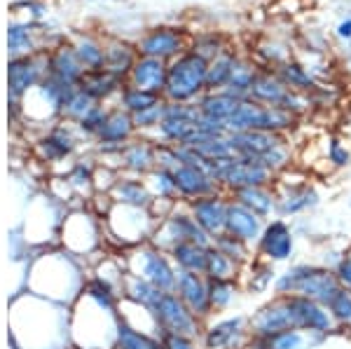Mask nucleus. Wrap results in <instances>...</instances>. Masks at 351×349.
<instances>
[{"instance_id": "39448f33", "label": "nucleus", "mask_w": 351, "mask_h": 349, "mask_svg": "<svg viewBox=\"0 0 351 349\" xmlns=\"http://www.w3.org/2000/svg\"><path fill=\"white\" fill-rule=\"evenodd\" d=\"M152 317L157 319L160 333H183L202 337L204 326H206V322H202L173 291H162L160 300L152 307Z\"/></svg>"}, {"instance_id": "6e6552de", "label": "nucleus", "mask_w": 351, "mask_h": 349, "mask_svg": "<svg viewBox=\"0 0 351 349\" xmlns=\"http://www.w3.org/2000/svg\"><path fill=\"white\" fill-rule=\"evenodd\" d=\"M295 239L298 237L291 221L274 216L265 223V230L256 244V256L271 263V265L291 263L293 256H295Z\"/></svg>"}, {"instance_id": "a211bd4d", "label": "nucleus", "mask_w": 351, "mask_h": 349, "mask_svg": "<svg viewBox=\"0 0 351 349\" xmlns=\"http://www.w3.org/2000/svg\"><path fill=\"white\" fill-rule=\"evenodd\" d=\"M279 277V272L274 269V265L263 258H253L241 272V286L243 293L248 296H263L267 291H274V281Z\"/></svg>"}, {"instance_id": "6ab92c4d", "label": "nucleus", "mask_w": 351, "mask_h": 349, "mask_svg": "<svg viewBox=\"0 0 351 349\" xmlns=\"http://www.w3.org/2000/svg\"><path fill=\"white\" fill-rule=\"evenodd\" d=\"M230 197L234 202H239L241 206H246L248 211H253L256 216L265 218V221L276 216V195L271 190V185H265V188H243L232 193Z\"/></svg>"}, {"instance_id": "4468645a", "label": "nucleus", "mask_w": 351, "mask_h": 349, "mask_svg": "<svg viewBox=\"0 0 351 349\" xmlns=\"http://www.w3.org/2000/svg\"><path fill=\"white\" fill-rule=\"evenodd\" d=\"M276 216L279 218H295L302 213H309L319 206L321 195L311 183H286L281 190H276Z\"/></svg>"}, {"instance_id": "f704fd0d", "label": "nucleus", "mask_w": 351, "mask_h": 349, "mask_svg": "<svg viewBox=\"0 0 351 349\" xmlns=\"http://www.w3.org/2000/svg\"><path fill=\"white\" fill-rule=\"evenodd\" d=\"M232 71H234V61L230 56H220V59L213 61L208 66L206 73V89H220V87H228Z\"/></svg>"}, {"instance_id": "8fccbe9b", "label": "nucleus", "mask_w": 351, "mask_h": 349, "mask_svg": "<svg viewBox=\"0 0 351 349\" xmlns=\"http://www.w3.org/2000/svg\"><path fill=\"white\" fill-rule=\"evenodd\" d=\"M339 36H342V38H351V19L344 21V24L339 26Z\"/></svg>"}, {"instance_id": "5fc2aeb1", "label": "nucleus", "mask_w": 351, "mask_h": 349, "mask_svg": "<svg viewBox=\"0 0 351 349\" xmlns=\"http://www.w3.org/2000/svg\"><path fill=\"white\" fill-rule=\"evenodd\" d=\"M115 349H117V347H115Z\"/></svg>"}, {"instance_id": "a18cd8bd", "label": "nucleus", "mask_w": 351, "mask_h": 349, "mask_svg": "<svg viewBox=\"0 0 351 349\" xmlns=\"http://www.w3.org/2000/svg\"><path fill=\"white\" fill-rule=\"evenodd\" d=\"M284 84H286V87H291V89H309V87H314L307 73H304L295 64L286 66V69H284Z\"/></svg>"}, {"instance_id": "412c9836", "label": "nucleus", "mask_w": 351, "mask_h": 349, "mask_svg": "<svg viewBox=\"0 0 351 349\" xmlns=\"http://www.w3.org/2000/svg\"><path fill=\"white\" fill-rule=\"evenodd\" d=\"M241 101L237 97H232L228 92H216V94H208L206 99H202L199 104V112L206 120L218 122V125H225L228 129L230 117L234 115V110L239 108Z\"/></svg>"}, {"instance_id": "423d86ee", "label": "nucleus", "mask_w": 351, "mask_h": 349, "mask_svg": "<svg viewBox=\"0 0 351 349\" xmlns=\"http://www.w3.org/2000/svg\"><path fill=\"white\" fill-rule=\"evenodd\" d=\"M129 272L138 274L141 279L150 281L152 286L162 291H173L176 279H178V267L173 265L169 251L155 244L143 246L129 258Z\"/></svg>"}, {"instance_id": "e433bc0d", "label": "nucleus", "mask_w": 351, "mask_h": 349, "mask_svg": "<svg viewBox=\"0 0 351 349\" xmlns=\"http://www.w3.org/2000/svg\"><path fill=\"white\" fill-rule=\"evenodd\" d=\"M33 82H36V69L28 61H14L10 66V87H12L14 94H21Z\"/></svg>"}, {"instance_id": "7ed1b4c3", "label": "nucleus", "mask_w": 351, "mask_h": 349, "mask_svg": "<svg viewBox=\"0 0 351 349\" xmlns=\"http://www.w3.org/2000/svg\"><path fill=\"white\" fill-rule=\"evenodd\" d=\"M213 178L220 185L223 193H237L243 188H265L274 181V173L269 171L263 162L258 160H243V157H230V160L216 162Z\"/></svg>"}, {"instance_id": "ea45409f", "label": "nucleus", "mask_w": 351, "mask_h": 349, "mask_svg": "<svg viewBox=\"0 0 351 349\" xmlns=\"http://www.w3.org/2000/svg\"><path fill=\"white\" fill-rule=\"evenodd\" d=\"M160 342L164 349H204L199 337L183 333H160Z\"/></svg>"}, {"instance_id": "4be33fe9", "label": "nucleus", "mask_w": 351, "mask_h": 349, "mask_svg": "<svg viewBox=\"0 0 351 349\" xmlns=\"http://www.w3.org/2000/svg\"><path fill=\"white\" fill-rule=\"evenodd\" d=\"M167 69H164L162 59H152V56H145L143 61L134 66V84L138 89H145V92H160L162 87H167Z\"/></svg>"}, {"instance_id": "393cba45", "label": "nucleus", "mask_w": 351, "mask_h": 349, "mask_svg": "<svg viewBox=\"0 0 351 349\" xmlns=\"http://www.w3.org/2000/svg\"><path fill=\"white\" fill-rule=\"evenodd\" d=\"M84 296H87V300H92L94 305L106 309V312L117 314L115 309H117V302H120V293H117L115 284H112L110 279L96 274V277H92L84 284Z\"/></svg>"}, {"instance_id": "864d4df0", "label": "nucleus", "mask_w": 351, "mask_h": 349, "mask_svg": "<svg viewBox=\"0 0 351 349\" xmlns=\"http://www.w3.org/2000/svg\"><path fill=\"white\" fill-rule=\"evenodd\" d=\"M162 349H164V347H162Z\"/></svg>"}, {"instance_id": "49530a36", "label": "nucleus", "mask_w": 351, "mask_h": 349, "mask_svg": "<svg viewBox=\"0 0 351 349\" xmlns=\"http://www.w3.org/2000/svg\"><path fill=\"white\" fill-rule=\"evenodd\" d=\"M328 162L337 169H344L351 165V153L347 145H342L337 139H330V145H328Z\"/></svg>"}, {"instance_id": "a878e982", "label": "nucleus", "mask_w": 351, "mask_h": 349, "mask_svg": "<svg viewBox=\"0 0 351 349\" xmlns=\"http://www.w3.org/2000/svg\"><path fill=\"white\" fill-rule=\"evenodd\" d=\"M243 267L239 263H234L232 258L225 256L223 251H218L216 246H208V256H206V279L211 281H220V279H241Z\"/></svg>"}, {"instance_id": "f257e3e1", "label": "nucleus", "mask_w": 351, "mask_h": 349, "mask_svg": "<svg viewBox=\"0 0 351 349\" xmlns=\"http://www.w3.org/2000/svg\"><path fill=\"white\" fill-rule=\"evenodd\" d=\"M337 289L339 281L332 267L324 263H293L291 267L279 272L271 296H304L321 305H328Z\"/></svg>"}, {"instance_id": "5701e85b", "label": "nucleus", "mask_w": 351, "mask_h": 349, "mask_svg": "<svg viewBox=\"0 0 351 349\" xmlns=\"http://www.w3.org/2000/svg\"><path fill=\"white\" fill-rule=\"evenodd\" d=\"M112 195L115 200L124 206H134V209H150V204L155 202L150 188L141 181H134V178H124V181H117L115 188H112Z\"/></svg>"}, {"instance_id": "c85d7f7f", "label": "nucleus", "mask_w": 351, "mask_h": 349, "mask_svg": "<svg viewBox=\"0 0 351 349\" xmlns=\"http://www.w3.org/2000/svg\"><path fill=\"white\" fill-rule=\"evenodd\" d=\"M311 342L309 335H304L302 330H284L269 337H251L248 345L256 349H307Z\"/></svg>"}, {"instance_id": "72a5a7b5", "label": "nucleus", "mask_w": 351, "mask_h": 349, "mask_svg": "<svg viewBox=\"0 0 351 349\" xmlns=\"http://www.w3.org/2000/svg\"><path fill=\"white\" fill-rule=\"evenodd\" d=\"M150 193L155 200H167V202H176L178 200V188H176V178L173 171H164V169H157L150 178Z\"/></svg>"}, {"instance_id": "09e8293b", "label": "nucleus", "mask_w": 351, "mask_h": 349, "mask_svg": "<svg viewBox=\"0 0 351 349\" xmlns=\"http://www.w3.org/2000/svg\"><path fill=\"white\" fill-rule=\"evenodd\" d=\"M24 45H28V36L21 28H12V31H10V49H12V52H21Z\"/></svg>"}, {"instance_id": "9d476101", "label": "nucleus", "mask_w": 351, "mask_h": 349, "mask_svg": "<svg viewBox=\"0 0 351 349\" xmlns=\"http://www.w3.org/2000/svg\"><path fill=\"white\" fill-rule=\"evenodd\" d=\"M286 300H288V305H291L295 330H302L311 340H324L332 330H337V326L332 322L326 305H321V302L311 300V298H304V296H286Z\"/></svg>"}, {"instance_id": "a19ab883", "label": "nucleus", "mask_w": 351, "mask_h": 349, "mask_svg": "<svg viewBox=\"0 0 351 349\" xmlns=\"http://www.w3.org/2000/svg\"><path fill=\"white\" fill-rule=\"evenodd\" d=\"M164 115H167V106L157 104V106H152V108H148V110L136 112V115H132V117H134L136 127H160Z\"/></svg>"}, {"instance_id": "20e7f679", "label": "nucleus", "mask_w": 351, "mask_h": 349, "mask_svg": "<svg viewBox=\"0 0 351 349\" xmlns=\"http://www.w3.org/2000/svg\"><path fill=\"white\" fill-rule=\"evenodd\" d=\"M208 64L202 54H185L167 73V97L173 104H188L202 89H206Z\"/></svg>"}, {"instance_id": "473e14b6", "label": "nucleus", "mask_w": 351, "mask_h": 349, "mask_svg": "<svg viewBox=\"0 0 351 349\" xmlns=\"http://www.w3.org/2000/svg\"><path fill=\"white\" fill-rule=\"evenodd\" d=\"M328 312H330L332 322L337 330H351V291L339 286L337 293L328 300Z\"/></svg>"}, {"instance_id": "37998d69", "label": "nucleus", "mask_w": 351, "mask_h": 349, "mask_svg": "<svg viewBox=\"0 0 351 349\" xmlns=\"http://www.w3.org/2000/svg\"><path fill=\"white\" fill-rule=\"evenodd\" d=\"M332 269H335V277L339 281V286L351 291V244L337 256V261H335V265H332Z\"/></svg>"}, {"instance_id": "c756f323", "label": "nucleus", "mask_w": 351, "mask_h": 349, "mask_svg": "<svg viewBox=\"0 0 351 349\" xmlns=\"http://www.w3.org/2000/svg\"><path fill=\"white\" fill-rule=\"evenodd\" d=\"M134 127L136 125H134L132 115H127V112H122V110H115L108 115V120H106V125L101 129L99 136L104 143H122V141L132 134Z\"/></svg>"}, {"instance_id": "c9c22d12", "label": "nucleus", "mask_w": 351, "mask_h": 349, "mask_svg": "<svg viewBox=\"0 0 351 349\" xmlns=\"http://www.w3.org/2000/svg\"><path fill=\"white\" fill-rule=\"evenodd\" d=\"M94 108H96L94 99L89 97V94H84L82 89H77V92H68L66 99H64V110L71 117H75V120H84V117H87Z\"/></svg>"}, {"instance_id": "c03bdc74", "label": "nucleus", "mask_w": 351, "mask_h": 349, "mask_svg": "<svg viewBox=\"0 0 351 349\" xmlns=\"http://www.w3.org/2000/svg\"><path fill=\"white\" fill-rule=\"evenodd\" d=\"M260 162H263V165L267 167L269 171L276 176V173H279L281 169H286V167H288V162H291V153H288V148H286V143H284V145H279V148L269 150V153L265 155Z\"/></svg>"}, {"instance_id": "1a4fd4ad", "label": "nucleus", "mask_w": 351, "mask_h": 349, "mask_svg": "<svg viewBox=\"0 0 351 349\" xmlns=\"http://www.w3.org/2000/svg\"><path fill=\"white\" fill-rule=\"evenodd\" d=\"M248 342H251V330H248L246 314L213 317L204 326V349H246Z\"/></svg>"}, {"instance_id": "79ce46f5", "label": "nucleus", "mask_w": 351, "mask_h": 349, "mask_svg": "<svg viewBox=\"0 0 351 349\" xmlns=\"http://www.w3.org/2000/svg\"><path fill=\"white\" fill-rule=\"evenodd\" d=\"M56 73H59L61 82L71 84L73 80H77V77H80V64L75 61V56L64 52L59 56V61H56Z\"/></svg>"}, {"instance_id": "f3484780", "label": "nucleus", "mask_w": 351, "mask_h": 349, "mask_svg": "<svg viewBox=\"0 0 351 349\" xmlns=\"http://www.w3.org/2000/svg\"><path fill=\"white\" fill-rule=\"evenodd\" d=\"M265 218L256 216L253 211H248L246 206H241L239 202L230 200V206H228V223H225V232L234 234L243 241H248L251 246L258 244L260 234L265 230Z\"/></svg>"}, {"instance_id": "58836bf2", "label": "nucleus", "mask_w": 351, "mask_h": 349, "mask_svg": "<svg viewBox=\"0 0 351 349\" xmlns=\"http://www.w3.org/2000/svg\"><path fill=\"white\" fill-rule=\"evenodd\" d=\"M112 87H115V75L104 73V71H96L94 75H89L82 80V92L89 94L92 99L104 97V94H108Z\"/></svg>"}, {"instance_id": "dca6fc26", "label": "nucleus", "mask_w": 351, "mask_h": 349, "mask_svg": "<svg viewBox=\"0 0 351 349\" xmlns=\"http://www.w3.org/2000/svg\"><path fill=\"white\" fill-rule=\"evenodd\" d=\"M230 143L237 157L260 162L269 150L284 145V139L271 132H239V134H230Z\"/></svg>"}, {"instance_id": "3c124183", "label": "nucleus", "mask_w": 351, "mask_h": 349, "mask_svg": "<svg viewBox=\"0 0 351 349\" xmlns=\"http://www.w3.org/2000/svg\"><path fill=\"white\" fill-rule=\"evenodd\" d=\"M349 209H351V197H349Z\"/></svg>"}, {"instance_id": "ddd939ff", "label": "nucleus", "mask_w": 351, "mask_h": 349, "mask_svg": "<svg viewBox=\"0 0 351 349\" xmlns=\"http://www.w3.org/2000/svg\"><path fill=\"white\" fill-rule=\"evenodd\" d=\"M232 197L228 193H216V195H206L199 200L188 202V209L192 213L199 228L208 237H218L220 232H225V223H228V206H230Z\"/></svg>"}, {"instance_id": "7c9ffc66", "label": "nucleus", "mask_w": 351, "mask_h": 349, "mask_svg": "<svg viewBox=\"0 0 351 349\" xmlns=\"http://www.w3.org/2000/svg\"><path fill=\"white\" fill-rule=\"evenodd\" d=\"M180 38L173 31H155L148 40L143 43V54L152 56V59H164V56H171L178 52Z\"/></svg>"}, {"instance_id": "bb28decb", "label": "nucleus", "mask_w": 351, "mask_h": 349, "mask_svg": "<svg viewBox=\"0 0 351 349\" xmlns=\"http://www.w3.org/2000/svg\"><path fill=\"white\" fill-rule=\"evenodd\" d=\"M213 246L218 251H223L228 258H232L234 263H239L241 267H246L256 258V246H251L248 241L234 237L230 232H220L218 237H213Z\"/></svg>"}, {"instance_id": "f03ea898", "label": "nucleus", "mask_w": 351, "mask_h": 349, "mask_svg": "<svg viewBox=\"0 0 351 349\" xmlns=\"http://www.w3.org/2000/svg\"><path fill=\"white\" fill-rule=\"evenodd\" d=\"M295 125V115L276 106H265L253 99H243L228 122V134L239 132H271L279 134Z\"/></svg>"}, {"instance_id": "603ef678", "label": "nucleus", "mask_w": 351, "mask_h": 349, "mask_svg": "<svg viewBox=\"0 0 351 349\" xmlns=\"http://www.w3.org/2000/svg\"><path fill=\"white\" fill-rule=\"evenodd\" d=\"M246 349H256V347H251V345H248V347H246Z\"/></svg>"}, {"instance_id": "2eb2a0df", "label": "nucleus", "mask_w": 351, "mask_h": 349, "mask_svg": "<svg viewBox=\"0 0 351 349\" xmlns=\"http://www.w3.org/2000/svg\"><path fill=\"white\" fill-rule=\"evenodd\" d=\"M173 178H176V188H178V197L185 202V204L192 200H199V197L223 193L220 185L216 183V178L199 167L180 165L173 171Z\"/></svg>"}, {"instance_id": "b1692460", "label": "nucleus", "mask_w": 351, "mask_h": 349, "mask_svg": "<svg viewBox=\"0 0 351 349\" xmlns=\"http://www.w3.org/2000/svg\"><path fill=\"white\" fill-rule=\"evenodd\" d=\"M208 286H211L213 317H220V314L230 312L232 305H234V302L239 300V296L243 293L241 279H220V281L208 279Z\"/></svg>"}, {"instance_id": "cd10ccee", "label": "nucleus", "mask_w": 351, "mask_h": 349, "mask_svg": "<svg viewBox=\"0 0 351 349\" xmlns=\"http://www.w3.org/2000/svg\"><path fill=\"white\" fill-rule=\"evenodd\" d=\"M117 349H162V342L157 335L136 330L117 317Z\"/></svg>"}, {"instance_id": "f8f14e48", "label": "nucleus", "mask_w": 351, "mask_h": 349, "mask_svg": "<svg viewBox=\"0 0 351 349\" xmlns=\"http://www.w3.org/2000/svg\"><path fill=\"white\" fill-rule=\"evenodd\" d=\"M173 293L188 305L202 322L213 319V307H211V286H208L206 274L199 272H180L176 279Z\"/></svg>"}, {"instance_id": "2f4dec72", "label": "nucleus", "mask_w": 351, "mask_h": 349, "mask_svg": "<svg viewBox=\"0 0 351 349\" xmlns=\"http://www.w3.org/2000/svg\"><path fill=\"white\" fill-rule=\"evenodd\" d=\"M122 160L127 169H132L136 173H145L152 165H157V150H152L145 143H134L129 148H124Z\"/></svg>"}, {"instance_id": "aec40b11", "label": "nucleus", "mask_w": 351, "mask_h": 349, "mask_svg": "<svg viewBox=\"0 0 351 349\" xmlns=\"http://www.w3.org/2000/svg\"><path fill=\"white\" fill-rule=\"evenodd\" d=\"M173 265L180 269V272H199L204 274L206 269V256H208V246H202V244H195V241H180L176 244L171 251Z\"/></svg>"}, {"instance_id": "0eeeda50", "label": "nucleus", "mask_w": 351, "mask_h": 349, "mask_svg": "<svg viewBox=\"0 0 351 349\" xmlns=\"http://www.w3.org/2000/svg\"><path fill=\"white\" fill-rule=\"evenodd\" d=\"M180 241H195L202 246H211L213 239L199 228V223L192 218L188 206L173 209L167 218H162L157 225L155 234H152V244L160 246L164 251H171Z\"/></svg>"}, {"instance_id": "de8ad7c7", "label": "nucleus", "mask_w": 351, "mask_h": 349, "mask_svg": "<svg viewBox=\"0 0 351 349\" xmlns=\"http://www.w3.org/2000/svg\"><path fill=\"white\" fill-rule=\"evenodd\" d=\"M77 56L84 61V66H92V69H96V66L104 61V52H101V49H96L94 45H89V43L82 45V47L77 49Z\"/></svg>"}, {"instance_id": "4c0bfd02", "label": "nucleus", "mask_w": 351, "mask_h": 349, "mask_svg": "<svg viewBox=\"0 0 351 349\" xmlns=\"http://www.w3.org/2000/svg\"><path fill=\"white\" fill-rule=\"evenodd\" d=\"M157 104H162L160 94L145 92V89H138V87L129 89V92L124 94V106H127V110L132 112V115H136V112H141V110H148Z\"/></svg>"}, {"instance_id": "9b49d317", "label": "nucleus", "mask_w": 351, "mask_h": 349, "mask_svg": "<svg viewBox=\"0 0 351 349\" xmlns=\"http://www.w3.org/2000/svg\"><path fill=\"white\" fill-rule=\"evenodd\" d=\"M248 330H251V337H269L284 330H295L286 296H271L267 302H263L248 317Z\"/></svg>"}]
</instances>
